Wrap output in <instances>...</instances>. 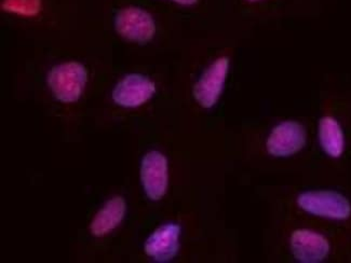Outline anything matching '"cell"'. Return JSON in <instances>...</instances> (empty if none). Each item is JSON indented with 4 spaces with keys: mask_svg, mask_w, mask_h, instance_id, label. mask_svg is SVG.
<instances>
[{
    "mask_svg": "<svg viewBox=\"0 0 351 263\" xmlns=\"http://www.w3.org/2000/svg\"><path fill=\"white\" fill-rule=\"evenodd\" d=\"M125 200L121 197H112V200L106 202L104 206L99 210L92 221L90 230L95 236H104L117 228L125 217Z\"/></svg>",
    "mask_w": 351,
    "mask_h": 263,
    "instance_id": "10",
    "label": "cell"
},
{
    "mask_svg": "<svg viewBox=\"0 0 351 263\" xmlns=\"http://www.w3.org/2000/svg\"><path fill=\"white\" fill-rule=\"evenodd\" d=\"M306 131L296 121H285L272 129L266 147L269 155L277 158H288L295 155L305 147Z\"/></svg>",
    "mask_w": 351,
    "mask_h": 263,
    "instance_id": "5",
    "label": "cell"
},
{
    "mask_svg": "<svg viewBox=\"0 0 351 263\" xmlns=\"http://www.w3.org/2000/svg\"><path fill=\"white\" fill-rule=\"evenodd\" d=\"M141 180L150 200L159 201L168 189V161L158 151H150L143 158Z\"/></svg>",
    "mask_w": 351,
    "mask_h": 263,
    "instance_id": "6",
    "label": "cell"
},
{
    "mask_svg": "<svg viewBox=\"0 0 351 263\" xmlns=\"http://www.w3.org/2000/svg\"><path fill=\"white\" fill-rule=\"evenodd\" d=\"M1 8L19 16H37L41 9V0H1Z\"/></svg>",
    "mask_w": 351,
    "mask_h": 263,
    "instance_id": "12",
    "label": "cell"
},
{
    "mask_svg": "<svg viewBox=\"0 0 351 263\" xmlns=\"http://www.w3.org/2000/svg\"><path fill=\"white\" fill-rule=\"evenodd\" d=\"M291 251L296 260L303 263L324 261L330 253L328 240L319 233L298 229L291 236Z\"/></svg>",
    "mask_w": 351,
    "mask_h": 263,
    "instance_id": "8",
    "label": "cell"
},
{
    "mask_svg": "<svg viewBox=\"0 0 351 263\" xmlns=\"http://www.w3.org/2000/svg\"><path fill=\"white\" fill-rule=\"evenodd\" d=\"M114 27L120 36L128 40L147 43L156 33L155 21L147 11L129 7L117 13Z\"/></svg>",
    "mask_w": 351,
    "mask_h": 263,
    "instance_id": "4",
    "label": "cell"
},
{
    "mask_svg": "<svg viewBox=\"0 0 351 263\" xmlns=\"http://www.w3.org/2000/svg\"><path fill=\"white\" fill-rule=\"evenodd\" d=\"M87 80V69L82 64L77 62L54 66L48 76V84L52 93L62 103H75L78 101Z\"/></svg>",
    "mask_w": 351,
    "mask_h": 263,
    "instance_id": "1",
    "label": "cell"
},
{
    "mask_svg": "<svg viewBox=\"0 0 351 263\" xmlns=\"http://www.w3.org/2000/svg\"><path fill=\"white\" fill-rule=\"evenodd\" d=\"M247 1H251V3H254V1H258V0H247Z\"/></svg>",
    "mask_w": 351,
    "mask_h": 263,
    "instance_id": "14",
    "label": "cell"
},
{
    "mask_svg": "<svg viewBox=\"0 0 351 263\" xmlns=\"http://www.w3.org/2000/svg\"><path fill=\"white\" fill-rule=\"evenodd\" d=\"M181 228L176 223H168L157 229L145 243V253L158 262H168L178 255Z\"/></svg>",
    "mask_w": 351,
    "mask_h": 263,
    "instance_id": "9",
    "label": "cell"
},
{
    "mask_svg": "<svg viewBox=\"0 0 351 263\" xmlns=\"http://www.w3.org/2000/svg\"><path fill=\"white\" fill-rule=\"evenodd\" d=\"M319 142L321 148L331 158H339L345 149V137L337 120L324 116L319 122Z\"/></svg>",
    "mask_w": 351,
    "mask_h": 263,
    "instance_id": "11",
    "label": "cell"
},
{
    "mask_svg": "<svg viewBox=\"0 0 351 263\" xmlns=\"http://www.w3.org/2000/svg\"><path fill=\"white\" fill-rule=\"evenodd\" d=\"M171 1L182 5H196L199 0H171Z\"/></svg>",
    "mask_w": 351,
    "mask_h": 263,
    "instance_id": "13",
    "label": "cell"
},
{
    "mask_svg": "<svg viewBox=\"0 0 351 263\" xmlns=\"http://www.w3.org/2000/svg\"><path fill=\"white\" fill-rule=\"evenodd\" d=\"M298 204L306 213L333 221H345L351 215V204L348 199L330 190L300 193Z\"/></svg>",
    "mask_w": 351,
    "mask_h": 263,
    "instance_id": "2",
    "label": "cell"
},
{
    "mask_svg": "<svg viewBox=\"0 0 351 263\" xmlns=\"http://www.w3.org/2000/svg\"><path fill=\"white\" fill-rule=\"evenodd\" d=\"M155 92V84L149 78L140 74H131L114 86L112 99L119 106L135 108L145 104Z\"/></svg>",
    "mask_w": 351,
    "mask_h": 263,
    "instance_id": "7",
    "label": "cell"
},
{
    "mask_svg": "<svg viewBox=\"0 0 351 263\" xmlns=\"http://www.w3.org/2000/svg\"><path fill=\"white\" fill-rule=\"evenodd\" d=\"M229 69V58H217L204 71L193 86V97L204 108H212L217 104L224 89Z\"/></svg>",
    "mask_w": 351,
    "mask_h": 263,
    "instance_id": "3",
    "label": "cell"
}]
</instances>
